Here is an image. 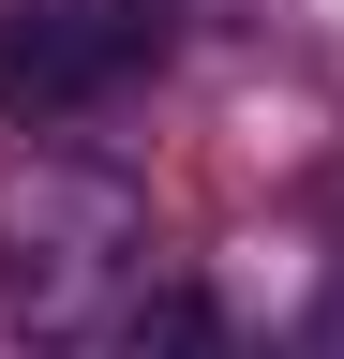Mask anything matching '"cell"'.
Wrapping results in <instances>:
<instances>
[{"label":"cell","instance_id":"obj_1","mask_svg":"<svg viewBox=\"0 0 344 359\" xmlns=\"http://www.w3.org/2000/svg\"><path fill=\"white\" fill-rule=\"evenodd\" d=\"M150 285V210L120 195V180H30L15 210H0V330H30V344H90L120 330Z\"/></svg>","mask_w":344,"mask_h":359},{"label":"cell","instance_id":"obj_2","mask_svg":"<svg viewBox=\"0 0 344 359\" xmlns=\"http://www.w3.org/2000/svg\"><path fill=\"white\" fill-rule=\"evenodd\" d=\"M165 0H0V120H75L165 60Z\"/></svg>","mask_w":344,"mask_h":359},{"label":"cell","instance_id":"obj_3","mask_svg":"<svg viewBox=\"0 0 344 359\" xmlns=\"http://www.w3.org/2000/svg\"><path fill=\"white\" fill-rule=\"evenodd\" d=\"M120 344L135 359H209V299L165 269V285H135V314H120Z\"/></svg>","mask_w":344,"mask_h":359}]
</instances>
